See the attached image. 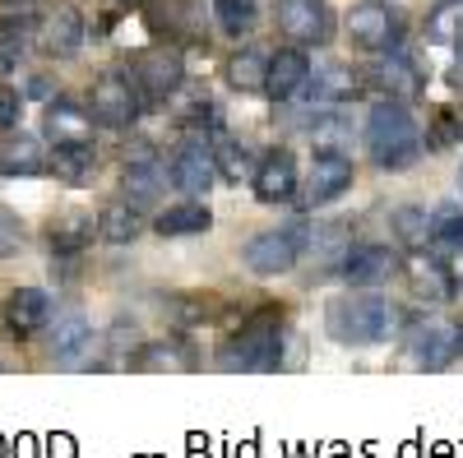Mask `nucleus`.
Segmentation results:
<instances>
[{"instance_id": "7c9ffc66", "label": "nucleus", "mask_w": 463, "mask_h": 458, "mask_svg": "<svg viewBox=\"0 0 463 458\" xmlns=\"http://www.w3.org/2000/svg\"><path fill=\"white\" fill-rule=\"evenodd\" d=\"M139 370H190L195 366V357H190L181 342H148V348L135 357Z\"/></svg>"}, {"instance_id": "c756f323", "label": "nucleus", "mask_w": 463, "mask_h": 458, "mask_svg": "<svg viewBox=\"0 0 463 458\" xmlns=\"http://www.w3.org/2000/svg\"><path fill=\"white\" fill-rule=\"evenodd\" d=\"M264 56L260 51H237L227 61V84L237 93H264Z\"/></svg>"}, {"instance_id": "20e7f679", "label": "nucleus", "mask_w": 463, "mask_h": 458, "mask_svg": "<svg viewBox=\"0 0 463 458\" xmlns=\"http://www.w3.org/2000/svg\"><path fill=\"white\" fill-rule=\"evenodd\" d=\"M408 361L417 370H445L458 352H463V329L445 315H427V320H417L408 329Z\"/></svg>"}, {"instance_id": "0eeeda50", "label": "nucleus", "mask_w": 463, "mask_h": 458, "mask_svg": "<svg viewBox=\"0 0 463 458\" xmlns=\"http://www.w3.org/2000/svg\"><path fill=\"white\" fill-rule=\"evenodd\" d=\"M338 274L347 278V287L375 292V287H384L390 278L403 274V259L390 246H347L343 259H338Z\"/></svg>"}, {"instance_id": "2f4dec72", "label": "nucleus", "mask_w": 463, "mask_h": 458, "mask_svg": "<svg viewBox=\"0 0 463 458\" xmlns=\"http://www.w3.org/2000/svg\"><path fill=\"white\" fill-rule=\"evenodd\" d=\"M209 153H213V172H218V176H227V181H241V176H250V153H246L237 139L218 135V144H213Z\"/></svg>"}, {"instance_id": "a19ab883", "label": "nucleus", "mask_w": 463, "mask_h": 458, "mask_svg": "<svg viewBox=\"0 0 463 458\" xmlns=\"http://www.w3.org/2000/svg\"><path fill=\"white\" fill-rule=\"evenodd\" d=\"M458 195H463V163H458Z\"/></svg>"}, {"instance_id": "aec40b11", "label": "nucleus", "mask_w": 463, "mask_h": 458, "mask_svg": "<svg viewBox=\"0 0 463 458\" xmlns=\"http://www.w3.org/2000/svg\"><path fill=\"white\" fill-rule=\"evenodd\" d=\"M47 135H52V144H89L93 139V117L80 111L74 102L56 98L47 107Z\"/></svg>"}, {"instance_id": "58836bf2", "label": "nucleus", "mask_w": 463, "mask_h": 458, "mask_svg": "<svg viewBox=\"0 0 463 458\" xmlns=\"http://www.w3.org/2000/svg\"><path fill=\"white\" fill-rule=\"evenodd\" d=\"M449 89L463 93V37H458V51H454V61H449Z\"/></svg>"}, {"instance_id": "9b49d317", "label": "nucleus", "mask_w": 463, "mask_h": 458, "mask_svg": "<svg viewBox=\"0 0 463 458\" xmlns=\"http://www.w3.org/2000/svg\"><path fill=\"white\" fill-rule=\"evenodd\" d=\"M353 185V158H343V153H316L311 163V176L301 185V209H320V204H334L343 190Z\"/></svg>"}, {"instance_id": "412c9836", "label": "nucleus", "mask_w": 463, "mask_h": 458, "mask_svg": "<svg viewBox=\"0 0 463 458\" xmlns=\"http://www.w3.org/2000/svg\"><path fill=\"white\" fill-rule=\"evenodd\" d=\"M126 195H130V204H153L163 195V167H158L153 153L126 158Z\"/></svg>"}, {"instance_id": "72a5a7b5", "label": "nucleus", "mask_w": 463, "mask_h": 458, "mask_svg": "<svg viewBox=\"0 0 463 458\" xmlns=\"http://www.w3.org/2000/svg\"><path fill=\"white\" fill-rule=\"evenodd\" d=\"M427 144H431V148H454V144H463V107H458V102L436 111V121H431V130H427Z\"/></svg>"}, {"instance_id": "c85d7f7f", "label": "nucleus", "mask_w": 463, "mask_h": 458, "mask_svg": "<svg viewBox=\"0 0 463 458\" xmlns=\"http://www.w3.org/2000/svg\"><path fill=\"white\" fill-rule=\"evenodd\" d=\"M24 56H28V19L10 10L5 19H0V74L19 70Z\"/></svg>"}, {"instance_id": "473e14b6", "label": "nucleus", "mask_w": 463, "mask_h": 458, "mask_svg": "<svg viewBox=\"0 0 463 458\" xmlns=\"http://www.w3.org/2000/svg\"><path fill=\"white\" fill-rule=\"evenodd\" d=\"M213 14L227 37H246L255 28V0H213Z\"/></svg>"}, {"instance_id": "9d476101", "label": "nucleus", "mask_w": 463, "mask_h": 458, "mask_svg": "<svg viewBox=\"0 0 463 458\" xmlns=\"http://www.w3.org/2000/svg\"><path fill=\"white\" fill-rule=\"evenodd\" d=\"M279 28L297 47H325L334 33L329 0H279Z\"/></svg>"}, {"instance_id": "b1692460", "label": "nucleus", "mask_w": 463, "mask_h": 458, "mask_svg": "<svg viewBox=\"0 0 463 458\" xmlns=\"http://www.w3.org/2000/svg\"><path fill=\"white\" fill-rule=\"evenodd\" d=\"M357 84H362V79H357L347 65H325V70L306 74V89H311L316 102H343V98L357 93Z\"/></svg>"}, {"instance_id": "5701e85b", "label": "nucleus", "mask_w": 463, "mask_h": 458, "mask_svg": "<svg viewBox=\"0 0 463 458\" xmlns=\"http://www.w3.org/2000/svg\"><path fill=\"white\" fill-rule=\"evenodd\" d=\"M408 287H412L417 301H427V305H445L458 292V283H454V274L445 269V264H417V269L408 274Z\"/></svg>"}, {"instance_id": "f8f14e48", "label": "nucleus", "mask_w": 463, "mask_h": 458, "mask_svg": "<svg viewBox=\"0 0 463 458\" xmlns=\"http://www.w3.org/2000/svg\"><path fill=\"white\" fill-rule=\"evenodd\" d=\"M366 84L380 89L390 102H412V98H421V89H427V74L399 51H380V61L366 70Z\"/></svg>"}, {"instance_id": "a878e982", "label": "nucleus", "mask_w": 463, "mask_h": 458, "mask_svg": "<svg viewBox=\"0 0 463 458\" xmlns=\"http://www.w3.org/2000/svg\"><path fill=\"white\" fill-rule=\"evenodd\" d=\"M431 232H436V213L417 209V204L394 209V237H399L408 250H427V246H431Z\"/></svg>"}, {"instance_id": "f704fd0d", "label": "nucleus", "mask_w": 463, "mask_h": 458, "mask_svg": "<svg viewBox=\"0 0 463 458\" xmlns=\"http://www.w3.org/2000/svg\"><path fill=\"white\" fill-rule=\"evenodd\" d=\"M427 37L431 42H458L463 37V0H445V5L427 19Z\"/></svg>"}, {"instance_id": "393cba45", "label": "nucleus", "mask_w": 463, "mask_h": 458, "mask_svg": "<svg viewBox=\"0 0 463 458\" xmlns=\"http://www.w3.org/2000/svg\"><path fill=\"white\" fill-rule=\"evenodd\" d=\"M98 237L107 246H130L139 237V209L135 204H107L98 213Z\"/></svg>"}, {"instance_id": "ddd939ff", "label": "nucleus", "mask_w": 463, "mask_h": 458, "mask_svg": "<svg viewBox=\"0 0 463 458\" xmlns=\"http://www.w3.org/2000/svg\"><path fill=\"white\" fill-rule=\"evenodd\" d=\"M0 315H5V329H10L14 338H37V333L52 324L56 305H52V296H47L43 287H19V292L5 296Z\"/></svg>"}, {"instance_id": "4c0bfd02", "label": "nucleus", "mask_w": 463, "mask_h": 458, "mask_svg": "<svg viewBox=\"0 0 463 458\" xmlns=\"http://www.w3.org/2000/svg\"><path fill=\"white\" fill-rule=\"evenodd\" d=\"M19 117H24V98H19V89L0 84V130H14Z\"/></svg>"}, {"instance_id": "6ab92c4d", "label": "nucleus", "mask_w": 463, "mask_h": 458, "mask_svg": "<svg viewBox=\"0 0 463 458\" xmlns=\"http://www.w3.org/2000/svg\"><path fill=\"white\" fill-rule=\"evenodd\" d=\"M47 167L65 181V185H89L98 176V153L93 139L89 144H56V153L47 158Z\"/></svg>"}, {"instance_id": "f03ea898", "label": "nucleus", "mask_w": 463, "mask_h": 458, "mask_svg": "<svg viewBox=\"0 0 463 458\" xmlns=\"http://www.w3.org/2000/svg\"><path fill=\"white\" fill-rule=\"evenodd\" d=\"M283 305H264L260 315H250L237 333L222 342L218 366L222 370H274L283 357Z\"/></svg>"}, {"instance_id": "423d86ee", "label": "nucleus", "mask_w": 463, "mask_h": 458, "mask_svg": "<svg viewBox=\"0 0 463 458\" xmlns=\"http://www.w3.org/2000/svg\"><path fill=\"white\" fill-rule=\"evenodd\" d=\"M139 107H144V98H139V89L126 79V74H102V79L89 89V111H93L98 126L126 130V126H135Z\"/></svg>"}, {"instance_id": "ea45409f", "label": "nucleus", "mask_w": 463, "mask_h": 458, "mask_svg": "<svg viewBox=\"0 0 463 458\" xmlns=\"http://www.w3.org/2000/svg\"><path fill=\"white\" fill-rule=\"evenodd\" d=\"M28 93H33V98H47V93H52V84H47V79H33V89H28Z\"/></svg>"}, {"instance_id": "1a4fd4ad", "label": "nucleus", "mask_w": 463, "mask_h": 458, "mask_svg": "<svg viewBox=\"0 0 463 458\" xmlns=\"http://www.w3.org/2000/svg\"><path fill=\"white\" fill-rule=\"evenodd\" d=\"M399 33H403V23L384 0H362V5H353V14H347V37H353L362 51H375V56L394 51Z\"/></svg>"}, {"instance_id": "bb28decb", "label": "nucleus", "mask_w": 463, "mask_h": 458, "mask_svg": "<svg viewBox=\"0 0 463 458\" xmlns=\"http://www.w3.org/2000/svg\"><path fill=\"white\" fill-rule=\"evenodd\" d=\"M47 241H52L56 255H80V250L93 241V218H84V213H65V218H56Z\"/></svg>"}, {"instance_id": "f257e3e1", "label": "nucleus", "mask_w": 463, "mask_h": 458, "mask_svg": "<svg viewBox=\"0 0 463 458\" xmlns=\"http://www.w3.org/2000/svg\"><path fill=\"white\" fill-rule=\"evenodd\" d=\"M403 324V315L394 311L384 296L375 292H347V296H334L329 311H325V329L334 342H343V348H366V342H384L394 338Z\"/></svg>"}, {"instance_id": "4be33fe9", "label": "nucleus", "mask_w": 463, "mask_h": 458, "mask_svg": "<svg viewBox=\"0 0 463 458\" xmlns=\"http://www.w3.org/2000/svg\"><path fill=\"white\" fill-rule=\"evenodd\" d=\"M209 227H213V213L200 200H181V204L158 213V232L163 237H200V232H209Z\"/></svg>"}, {"instance_id": "7ed1b4c3", "label": "nucleus", "mask_w": 463, "mask_h": 458, "mask_svg": "<svg viewBox=\"0 0 463 458\" xmlns=\"http://www.w3.org/2000/svg\"><path fill=\"white\" fill-rule=\"evenodd\" d=\"M366 148H371V158L380 167H390V172L412 167L417 153H421V130L412 121V111L403 102H390V98H384L380 107H371V117H366Z\"/></svg>"}, {"instance_id": "dca6fc26", "label": "nucleus", "mask_w": 463, "mask_h": 458, "mask_svg": "<svg viewBox=\"0 0 463 458\" xmlns=\"http://www.w3.org/2000/svg\"><path fill=\"white\" fill-rule=\"evenodd\" d=\"M306 74H311V61H306V51L288 47V51H279V56H269V65H264V93L274 98V102H288V98H297V93L306 89Z\"/></svg>"}, {"instance_id": "f3484780", "label": "nucleus", "mask_w": 463, "mask_h": 458, "mask_svg": "<svg viewBox=\"0 0 463 458\" xmlns=\"http://www.w3.org/2000/svg\"><path fill=\"white\" fill-rule=\"evenodd\" d=\"M213 153L204 144H181L176 158H172V185L185 190V195H209L213 185Z\"/></svg>"}, {"instance_id": "c9c22d12", "label": "nucleus", "mask_w": 463, "mask_h": 458, "mask_svg": "<svg viewBox=\"0 0 463 458\" xmlns=\"http://www.w3.org/2000/svg\"><path fill=\"white\" fill-rule=\"evenodd\" d=\"M431 246H436V250H449V255L463 250V213H458V209H440V213H436Z\"/></svg>"}, {"instance_id": "cd10ccee", "label": "nucleus", "mask_w": 463, "mask_h": 458, "mask_svg": "<svg viewBox=\"0 0 463 458\" xmlns=\"http://www.w3.org/2000/svg\"><path fill=\"white\" fill-rule=\"evenodd\" d=\"M0 172H5V176H37V172H47V158H43V148H37V139H10L5 148H0Z\"/></svg>"}, {"instance_id": "2eb2a0df", "label": "nucleus", "mask_w": 463, "mask_h": 458, "mask_svg": "<svg viewBox=\"0 0 463 458\" xmlns=\"http://www.w3.org/2000/svg\"><path fill=\"white\" fill-rule=\"evenodd\" d=\"M37 37H43V51H47V56L70 61L74 51L84 47V19H80V10H74V5H56V10L43 19Z\"/></svg>"}, {"instance_id": "4468645a", "label": "nucleus", "mask_w": 463, "mask_h": 458, "mask_svg": "<svg viewBox=\"0 0 463 458\" xmlns=\"http://www.w3.org/2000/svg\"><path fill=\"white\" fill-rule=\"evenodd\" d=\"M255 181V200L260 204H283L292 200V190H297V163H292V153L288 148H274L269 158L250 172Z\"/></svg>"}, {"instance_id": "39448f33", "label": "nucleus", "mask_w": 463, "mask_h": 458, "mask_svg": "<svg viewBox=\"0 0 463 458\" xmlns=\"http://www.w3.org/2000/svg\"><path fill=\"white\" fill-rule=\"evenodd\" d=\"M181 79H185V65H181V51L172 47H148L130 65V84L139 89L144 102H167L181 89Z\"/></svg>"}, {"instance_id": "a211bd4d", "label": "nucleus", "mask_w": 463, "mask_h": 458, "mask_svg": "<svg viewBox=\"0 0 463 458\" xmlns=\"http://www.w3.org/2000/svg\"><path fill=\"white\" fill-rule=\"evenodd\" d=\"M47 329H52V352H56L61 366H74V361H80V352L93 348V324H89L80 311H61V315H52Z\"/></svg>"}, {"instance_id": "e433bc0d", "label": "nucleus", "mask_w": 463, "mask_h": 458, "mask_svg": "<svg viewBox=\"0 0 463 458\" xmlns=\"http://www.w3.org/2000/svg\"><path fill=\"white\" fill-rule=\"evenodd\" d=\"M24 246H28V237H24V222H19L10 209H0V259H14V255H24Z\"/></svg>"}, {"instance_id": "6e6552de", "label": "nucleus", "mask_w": 463, "mask_h": 458, "mask_svg": "<svg viewBox=\"0 0 463 458\" xmlns=\"http://www.w3.org/2000/svg\"><path fill=\"white\" fill-rule=\"evenodd\" d=\"M301 259V227H274L246 241V269L260 278H279Z\"/></svg>"}]
</instances>
